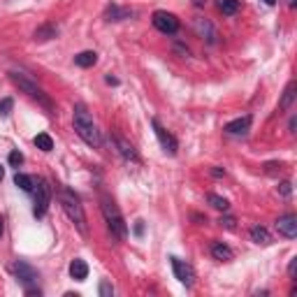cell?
<instances>
[{
    "instance_id": "cell-1",
    "label": "cell",
    "mask_w": 297,
    "mask_h": 297,
    "mask_svg": "<svg viewBox=\"0 0 297 297\" xmlns=\"http://www.w3.org/2000/svg\"><path fill=\"white\" fill-rule=\"evenodd\" d=\"M74 130H77V135L88 146H95L97 149V146L103 144L100 133H97L95 123H93V116L88 114V110H86L84 105H74Z\"/></svg>"
},
{
    "instance_id": "cell-2",
    "label": "cell",
    "mask_w": 297,
    "mask_h": 297,
    "mask_svg": "<svg viewBox=\"0 0 297 297\" xmlns=\"http://www.w3.org/2000/svg\"><path fill=\"white\" fill-rule=\"evenodd\" d=\"M58 197H61V207L65 209L70 221L77 225V230L81 232V235H86V216H84V209H81V205H79V200H77V195L70 193L67 188H61Z\"/></svg>"
},
{
    "instance_id": "cell-3",
    "label": "cell",
    "mask_w": 297,
    "mask_h": 297,
    "mask_svg": "<svg viewBox=\"0 0 297 297\" xmlns=\"http://www.w3.org/2000/svg\"><path fill=\"white\" fill-rule=\"evenodd\" d=\"M103 214H105V221H107V225H110V230L114 232L119 239H126V235H128L126 221H123L121 212L116 209V205L110 200V197H103Z\"/></svg>"
},
{
    "instance_id": "cell-4",
    "label": "cell",
    "mask_w": 297,
    "mask_h": 297,
    "mask_svg": "<svg viewBox=\"0 0 297 297\" xmlns=\"http://www.w3.org/2000/svg\"><path fill=\"white\" fill-rule=\"evenodd\" d=\"M10 79H12V81L19 86V88H21V91H26L31 97L40 100V103H42L44 107H47V110H51V100H49V97L44 95L42 91H40V86H35V84H33L31 79H26L21 72H10Z\"/></svg>"
},
{
    "instance_id": "cell-5",
    "label": "cell",
    "mask_w": 297,
    "mask_h": 297,
    "mask_svg": "<svg viewBox=\"0 0 297 297\" xmlns=\"http://www.w3.org/2000/svg\"><path fill=\"white\" fill-rule=\"evenodd\" d=\"M151 21H153V26H156L158 31L165 33V35H174V33L179 31V19H176L174 14H170V12H163V10L153 12Z\"/></svg>"
},
{
    "instance_id": "cell-6",
    "label": "cell",
    "mask_w": 297,
    "mask_h": 297,
    "mask_svg": "<svg viewBox=\"0 0 297 297\" xmlns=\"http://www.w3.org/2000/svg\"><path fill=\"white\" fill-rule=\"evenodd\" d=\"M33 190H35V209H33V214H35L37 219H40V216H44V214H47L49 200H51V188H49L47 181H37Z\"/></svg>"
},
{
    "instance_id": "cell-7",
    "label": "cell",
    "mask_w": 297,
    "mask_h": 297,
    "mask_svg": "<svg viewBox=\"0 0 297 297\" xmlns=\"http://www.w3.org/2000/svg\"><path fill=\"white\" fill-rule=\"evenodd\" d=\"M151 126H153V130H156V137H158V140H160V146H163V149H165V153H170V156H174V153H176V149H179V144H176V140H174V137H172L170 133H167V130H165L163 126H160V123L156 121V119H153V121H151Z\"/></svg>"
},
{
    "instance_id": "cell-8",
    "label": "cell",
    "mask_w": 297,
    "mask_h": 297,
    "mask_svg": "<svg viewBox=\"0 0 297 297\" xmlns=\"http://www.w3.org/2000/svg\"><path fill=\"white\" fill-rule=\"evenodd\" d=\"M12 272L17 274V279L26 285V288H31L33 283H37V272L33 269L31 265H26V262H14L12 265Z\"/></svg>"
},
{
    "instance_id": "cell-9",
    "label": "cell",
    "mask_w": 297,
    "mask_h": 297,
    "mask_svg": "<svg viewBox=\"0 0 297 297\" xmlns=\"http://www.w3.org/2000/svg\"><path fill=\"white\" fill-rule=\"evenodd\" d=\"M172 269H174V276L181 281L183 285H193L195 274H193V269H190V265H186V262L179 260V258H172Z\"/></svg>"
},
{
    "instance_id": "cell-10",
    "label": "cell",
    "mask_w": 297,
    "mask_h": 297,
    "mask_svg": "<svg viewBox=\"0 0 297 297\" xmlns=\"http://www.w3.org/2000/svg\"><path fill=\"white\" fill-rule=\"evenodd\" d=\"M276 230H279L283 237H288V239L297 237V216H292V214L281 216V219L276 221Z\"/></svg>"
},
{
    "instance_id": "cell-11",
    "label": "cell",
    "mask_w": 297,
    "mask_h": 297,
    "mask_svg": "<svg viewBox=\"0 0 297 297\" xmlns=\"http://www.w3.org/2000/svg\"><path fill=\"white\" fill-rule=\"evenodd\" d=\"M195 31H197V35L207 37V42L209 44H216V37H219V33L214 31V26L207 21V19H195Z\"/></svg>"
},
{
    "instance_id": "cell-12",
    "label": "cell",
    "mask_w": 297,
    "mask_h": 297,
    "mask_svg": "<svg viewBox=\"0 0 297 297\" xmlns=\"http://www.w3.org/2000/svg\"><path fill=\"white\" fill-rule=\"evenodd\" d=\"M251 128V116H242V119H235V121H230L228 126H225V133L228 135H246Z\"/></svg>"
},
{
    "instance_id": "cell-13",
    "label": "cell",
    "mask_w": 297,
    "mask_h": 297,
    "mask_svg": "<svg viewBox=\"0 0 297 297\" xmlns=\"http://www.w3.org/2000/svg\"><path fill=\"white\" fill-rule=\"evenodd\" d=\"M114 142H116V146H119V153H121L126 160H133V163H137V160H140V156H137V151L133 149V144H130V142H126L123 137H119V135L114 137Z\"/></svg>"
},
{
    "instance_id": "cell-14",
    "label": "cell",
    "mask_w": 297,
    "mask_h": 297,
    "mask_svg": "<svg viewBox=\"0 0 297 297\" xmlns=\"http://www.w3.org/2000/svg\"><path fill=\"white\" fill-rule=\"evenodd\" d=\"M212 255L216 258V260H221V262H228V260H232V249L230 246H225L223 242H216V244H212Z\"/></svg>"
},
{
    "instance_id": "cell-15",
    "label": "cell",
    "mask_w": 297,
    "mask_h": 297,
    "mask_svg": "<svg viewBox=\"0 0 297 297\" xmlns=\"http://www.w3.org/2000/svg\"><path fill=\"white\" fill-rule=\"evenodd\" d=\"M70 276L77 281H84L88 276V265L84 260H72L70 262Z\"/></svg>"
},
{
    "instance_id": "cell-16",
    "label": "cell",
    "mask_w": 297,
    "mask_h": 297,
    "mask_svg": "<svg viewBox=\"0 0 297 297\" xmlns=\"http://www.w3.org/2000/svg\"><path fill=\"white\" fill-rule=\"evenodd\" d=\"M251 239H253L255 244H262V246H267V244H272V235L262 228V225H255V228H251Z\"/></svg>"
},
{
    "instance_id": "cell-17",
    "label": "cell",
    "mask_w": 297,
    "mask_h": 297,
    "mask_svg": "<svg viewBox=\"0 0 297 297\" xmlns=\"http://www.w3.org/2000/svg\"><path fill=\"white\" fill-rule=\"evenodd\" d=\"M97 61V54L95 51H81V54L74 56V63H77L79 67H93Z\"/></svg>"
},
{
    "instance_id": "cell-18",
    "label": "cell",
    "mask_w": 297,
    "mask_h": 297,
    "mask_svg": "<svg viewBox=\"0 0 297 297\" xmlns=\"http://www.w3.org/2000/svg\"><path fill=\"white\" fill-rule=\"evenodd\" d=\"M14 183H17L19 188H21V190H26V193H31L33 188H35V179H33V176H28V174H14Z\"/></svg>"
},
{
    "instance_id": "cell-19",
    "label": "cell",
    "mask_w": 297,
    "mask_h": 297,
    "mask_svg": "<svg viewBox=\"0 0 297 297\" xmlns=\"http://www.w3.org/2000/svg\"><path fill=\"white\" fill-rule=\"evenodd\" d=\"M216 5H219V10H221L223 14L232 17V14L239 12V5H242V3H239V0H219Z\"/></svg>"
},
{
    "instance_id": "cell-20",
    "label": "cell",
    "mask_w": 297,
    "mask_h": 297,
    "mask_svg": "<svg viewBox=\"0 0 297 297\" xmlns=\"http://www.w3.org/2000/svg\"><path fill=\"white\" fill-rule=\"evenodd\" d=\"M292 100H295V84H288V88H285V93H283V97H281V103H279V107L281 110H288L292 105Z\"/></svg>"
},
{
    "instance_id": "cell-21",
    "label": "cell",
    "mask_w": 297,
    "mask_h": 297,
    "mask_svg": "<svg viewBox=\"0 0 297 297\" xmlns=\"http://www.w3.org/2000/svg\"><path fill=\"white\" fill-rule=\"evenodd\" d=\"M35 146L37 149H42V151H51V149H54V140H51L47 133H40L35 137Z\"/></svg>"
},
{
    "instance_id": "cell-22",
    "label": "cell",
    "mask_w": 297,
    "mask_h": 297,
    "mask_svg": "<svg viewBox=\"0 0 297 297\" xmlns=\"http://www.w3.org/2000/svg\"><path fill=\"white\" fill-rule=\"evenodd\" d=\"M207 202H209L212 207H216V209H221V212H225V209L230 207L225 197H219V195H214V193H209V195H207Z\"/></svg>"
},
{
    "instance_id": "cell-23",
    "label": "cell",
    "mask_w": 297,
    "mask_h": 297,
    "mask_svg": "<svg viewBox=\"0 0 297 297\" xmlns=\"http://www.w3.org/2000/svg\"><path fill=\"white\" fill-rule=\"evenodd\" d=\"M107 17H110V21H121V19L128 17V12H121L116 5H112L110 10H107Z\"/></svg>"
},
{
    "instance_id": "cell-24",
    "label": "cell",
    "mask_w": 297,
    "mask_h": 297,
    "mask_svg": "<svg viewBox=\"0 0 297 297\" xmlns=\"http://www.w3.org/2000/svg\"><path fill=\"white\" fill-rule=\"evenodd\" d=\"M56 35V28H51V26H44V28H40V31L35 33V40H49V37Z\"/></svg>"
},
{
    "instance_id": "cell-25",
    "label": "cell",
    "mask_w": 297,
    "mask_h": 297,
    "mask_svg": "<svg viewBox=\"0 0 297 297\" xmlns=\"http://www.w3.org/2000/svg\"><path fill=\"white\" fill-rule=\"evenodd\" d=\"M14 107V100L12 97H5V100H0V116H7L10 112H12Z\"/></svg>"
},
{
    "instance_id": "cell-26",
    "label": "cell",
    "mask_w": 297,
    "mask_h": 297,
    "mask_svg": "<svg viewBox=\"0 0 297 297\" xmlns=\"http://www.w3.org/2000/svg\"><path fill=\"white\" fill-rule=\"evenodd\" d=\"M21 163H24V153H21V151H12V153H10V165L19 167Z\"/></svg>"
},
{
    "instance_id": "cell-27",
    "label": "cell",
    "mask_w": 297,
    "mask_h": 297,
    "mask_svg": "<svg viewBox=\"0 0 297 297\" xmlns=\"http://www.w3.org/2000/svg\"><path fill=\"white\" fill-rule=\"evenodd\" d=\"M279 193L283 195V197H290V193H292V183H290V181H281V183H279Z\"/></svg>"
},
{
    "instance_id": "cell-28",
    "label": "cell",
    "mask_w": 297,
    "mask_h": 297,
    "mask_svg": "<svg viewBox=\"0 0 297 297\" xmlns=\"http://www.w3.org/2000/svg\"><path fill=\"white\" fill-rule=\"evenodd\" d=\"M100 295H103V297H112V295H114V288H112L107 281H103V283H100Z\"/></svg>"
},
{
    "instance_id": "cell-29",
    "label": "cell",
    "mask_w": 297,
    "mask_h": 297,
    "mask_svg": "<svg viewBox=\"0 0 297 297\" xmlns=\"http://www.w3.org/2000/svg\"><path fill=\"white\" fill-rule=\"evenodd\" d=\"M221 225H225V228H228V230H235L237 221L232 219V216H223V219H221Z\"/></svg>"
},
{
    "instance_id": "cell-30",
    "label": "cell",
    "mask_w": 297,
    "mask_h": 297,
    "mask_svg": "<svg viewBox=\"0 0 297 297\" xmlns=\"http://www.w3.org/2000/svg\"><path fill=\"white\" fill-rule=\"evenodd\" d=\"M142 232H144V223L137 221V223H135V235H142Z\"/></svg>"
},
{
    "instance_id": "cell-31",
    "label": "cell",
    "mask_w": 297,
    "mask_h": 297,
    "mask_svg": "<svg viewBox=\"0 0 297 297\" xmlns=\"http://www.w3.org/2000/svg\"><path fill=\"white\" fill-rule=\"evenodd\" d=\"M295 262H297V258H292V260H290V267H288V274H290V276H295Z\"/></svg>"
},
{
    "instance_id": "cell-32",
    "label": "cell",
    "mask_w": 297,
    "mask_h": 297,
    "mask_svg": "<svg viewBox=\"0 0 297 297\" xmlns=\"http://www.w3.org/2000/svg\"><path fill=\"white\" fill-rule=\"evenodd\" d=\"M107 84H114L116 86V84H119V79H116V77H107Z\"/></svg>"
},
{
    "instance_id": "cell-33",
    "label": "cell",
    "mask_w": 297,
    "mask_h": 297,
    "mask_svg": "<svg viewBox=\"0 0 297 297\" xmlns=\"http://www.w3.org/2000/svg\"><path fill=\"white\" fill-rule=\"evenodd\" d=\"M3 230H5V225H3V219H0V237H3Z\"/></svg>"
},
{
    "instance_id": "cell-34",
    "label": "cell",
    "mask_w": 297,
    "mask_h": 297,
    "mask_svg": "<svg viewBox=\"0 0 297 297\" xmlns=\"http://www.w3.org/2000/svg\"><path fill=\"white\" fill-rule=\"evenodd\" d=\"M262 3H265V5H274V3H276V0H262Z\"/></svg>"
},
{
    "instance_id": "cell-35",
    "label": "cell",
    "mask_w": 297,
    "mask_h": 297,
    "mask_svg": "<svg viewBox=\"0 0 297 297\" xmlns=\"http://www.w3.org/2000/svg\"><path fill=\"white\" fill-rule=\"evenodd\" d=\"M295 3L297 0H288V7H295Z\"/></svg>"
},
{
    "instance_id": "cell-36",
    "label": "cell",
    "mask_w": 297,
    "mask_h": 297,
    "mask_svg": "<svg viewBox=\"0 0 297 297\" xmlns=\"http://www.w3.org/2000/svg\"><path fill=\"white\" fill-rule=\"evenodd\" d=\"M3 176H5V172H3V167H0V179H3Z\"/></svg>"
}]
</instances>
